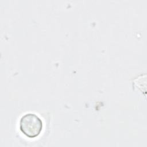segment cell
I'll list each match as a JSON object with an SVG mask.
<instances>
[{
  "label": "cell",
  "instance_id": "6da1fadb",
  "mask_svg": "<svg viewBox=\"0 0 147 147\" xmlns=\"http://www.w3.org/2000/svg\"><path fill=\"white\" fill-rule=\"evenodd\" d=\"M19 127L23 134L28 138H33L40 134L42 130L43 123L37 115L29 113L21 117Z\"/></svg>",
  "mask_w": 147,
  "mask_h": 147
}]
</instances>
